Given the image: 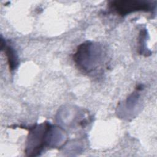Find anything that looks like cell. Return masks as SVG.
Segmentation results:
<instances>
[{"label":"cell","mask_w":157,"mask_h":157,"mask_svg":"<svg viewBox=\"0 0 157 157\" xmlns=\"http://www.w3.org/2000/svg\"><path fill=\"white\" fill-rule=\"evenodd\" d=\"M109 8L119 15L124 16L136 11H151L155 5L151 2L144 1H114L109 3Z\"/></svg>","instance_id":"cell-1"},{"label":"cell","mask_w":157,"mask_h":157,"mask_svg":"<svg viewBox=\"0 0 157 157\" xmlns=\"http://www.w3.org/2000/svg\"><path fill=\"white\" fill-rule=\"evenodd\" d=\"M6 49V53L7 57V60L9 64V68L10 69V70H13L16 67V65L17 64V59L15 56L13 50L10 47H7Z\"/></svg>","instance_id":"cell-2"}]
</instances>
